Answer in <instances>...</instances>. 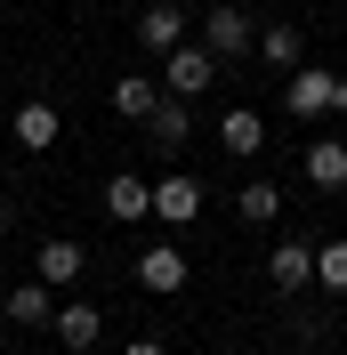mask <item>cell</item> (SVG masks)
<instances>
[{
  "label": "cell",
  "instance_id": "13",
  "mask_svg": "<svg viewBox=\"0 0 347 355\" xmlns=\"http://www.w3.org/2000/svg\"><path fill=\"white\" fill-rule=\"evenodd\" d=\"M299 170H307L315 194H339V186H347V146H339V137H315V146L299 154Z\"/></svg>",
  "mask_w": 347,
  "mask_h": 355
},
{
  "label": "cell",
  "instance_id": "9",
  "mask_svg": "<svg viewBox=\"0 0 347 355\" xmlns=\"http://www.w3.org/2000/svg\"><path fill=\"white\" fill-rule=\"evenodd\" d=\"M81 266H89V250L73 243V234H49V243L33 250V275H41L49 291H65V283H81Z\"/></svg>",
  "mask_w": 347,
  "mask_h": 355
},
{
  "label": "cell",
  "instance_id": "20",
  "mask_svg": "<svg viewBox=\"0 0 347 355\" xmlns=\"http://www.w3.org/2000/svg\"><path fill=\"white\" fill-rule=\"evenodd\" d=\"M121 355H170V347H162V339H130Z\"/></svg>",
  "mask_w": 347,
  "mask_h": 355
},
{
  "label": "cell",
  "instance_id": "18",
  "mask_svg": "<svg viewBox=\"0 0 347 355\" xmlns=\"http://www.w3.org/2000/svg\"><path fill=\"white\" fill-rule=\"evenodd\" d=\"M235 210H242L251 226H275V218H282V186H266V178H251V186L235 194Z\"/></svg>",
  "mask_w": 347,
  "mask_h": 355
},
{
  "label": "cell",
  "instance_id": "14",
  "mask_svg": "<svg viewBox=\"0 0 347 355\" xmlns=\"http://www.w3.org/2000/svg\"><path fill=\"white\" fill-rule=\"evenodd\" d=\"M49 331L65 339V355H89L97 339H105V315L89 307V299H73V307H57V323H49Z\"/></svg>",
  "mask_w": 347,
  "mask_h": 355
},
{
  "label": "cell",
  "instance_id": "17",
  "mask_svg": "<svg viewBox=\"0 0 347 355\" xmlns=\"http://www.w3.org/2000/svg\"><path fill=\"white\" fill-rule=\"evenodd\" d=\"M218 146H226V154H259V146H266V121L251 105H235L226 121H218Z\"/></svg>",
  "mask_w": 347,
  "mask_h": 355
},
{
  "label": "cell",
  "instance_id": "15",
  "mask_svg": "<svg viewBox=\"0 0 347 355\" xmlns=\"http://www.w3.org/2000/svg\"><path fill=\"white\" fill-rule=\"evenodd\" d=\"M162 97H170V89H162V81H146V73H121V81H113V113H121V121H146Z\"/></svg>",
  "mask_w": 347,
  "mask_h": 355
},
{
  "label": "cell",
  "instance_id": "11",
  "mask_svg": "<svg viewBox=\"0 0 347 355\" xmlns=\"http://www.w3.org/2000/svg\"><path fill=\"white\" fill-rule=\"evenodd\" d=\"M0 315H8L17 331H49V323H57V299H49V283L33 275V283H17L8 299H0Z\"/></svg>",
  "mask_w": 347,
  "mask_h": 355
},
{
  "label": "cell",
  "instance_id": "22",
  "mask_svg": "<svg viewBox=\"0 0 347 355\" xmlns=\"http://www.w3.org/2000/svg\"><path fill=\"white\" fill-rule=\"evenodd\" d=\"M0 234H8V202H0Z\"/></svg>",
  "mask_w": 347,
  "mask_h": 355
},
{
  "label": "cell",
  "instance_id": "19",
  "mask_svg": "<svg viewBox=\"0 0 347 355\" xmlns=\"http://www.w3.org/2000/svg\"><path fill=\"white\" fill-rule=\"evenodd\" d=\"M315 283L323 299H347V243H315Z\"/></svg>",
  "mask_w": 347,
  "mask_h": 355
},
{
  "label": "cell",
  "instance_id": "2",
  "mask_svg": "<svg viewBox=\"0 0 347 355\" xmlns=\"http://www.w3.org/2000/svg\"><path fill=\"white\" fill-rule=\"evenodd\" d=\"M218 73H226V65H218V57H210L202 41H178L170 57H162V89H170V97H202V89H210Z\"/></svg>",
  "mask_w": 347,
  "mask_h": 355
},
{
  "label": "cell",
  "instance_id": "8",
  "mask_svg": "<svg viewBox=\"0 0 347 355\" xmlns=\"http://www.w3.org/2000/svg\"><path fill=\"white\" fill-rule=\"evenodd\" d=\"M266 283H275L282 299H299V291L315 283V243H275L266 250Z\"/></svg>",
  "mask_w": 347,
  "mask_h": 355
},
{
  "label": "cell",
  "instance_id": "6",
  "mask_svg": "<svg viewBox=\"0 0 347 355\" xmlns=\"http://www.w3.org/2000/svg\"><path fill=\"white\" fill-rule=\"evenodd\" d=\"M153 218L162 226H194L202 218V178H186V170L153 178Z\"/></svg>",
  "mask_w": 347,
  "mask_h": 355
},
{
  "label": "cell",
  "instance_id": "7",
  "mask_svg": "<svg viewBox=\"0 0 347 355\" xmlns=\"http://www.w3.org/2000/svg\"><path fill=\"white\" fill-rule=\"evenodd\" d=\"M8 137H17L24 154H49V146L65 137V113L49 105V97H33V105H17V121H8Z\"/></svg>",
  "mask_w": 347,
  "mask_h": 355
},
{
  "label": "cell",
  "instance_id": "1",
  "mask_svg": "<svg viewBox=\"0 0 347 355\" xmlns=\"http://www.w3.org/2000/svg\"><path fill=\"white\" fill-rule=\"evenodd\" d=\"M202 49H210L218 65H235V57H251V49H259V17H251V8H235V0H218V8H202Z\"/></svg>",
  "mask_w": 347,
  "mask_h": 355
},
{
  "label": "cell",
  "instance_id": "10",
  "mask_svg": "<svg viewBox=\"0 0 347 355\" xmlns=\"http://www.w3.org/2000/svg\"><path fill=\"white\" fill-rule=\"evenodd\" d=\"M105 218H121V226L153 218V178H137V170H113V178H105Z\"/></svg>",
  "mask_w": 347,
  "mask_h": 355
},
{
  "label": "cell",
  "instance_id": "3",
  "mask_svg": "<svg viewBox=\"0 0 347 355\" xmlns=\"http://www.w3.org/2000/svg\"><path fill=\"white\" fill-rule=\"evenodd\" d=\"M178 41H194V33H186V8H178V0H137V49H146V57H170Z\"/></svg>",
  "mask_w": 347,
  "mask_h": 355
},
{
  "label": "cell",
  "instance_id": "16",
  "mask_svg": "<svg viewBox=\"0 0 347 355\" xmlns=\"http://www.w3.org/2000/svg\"><path fill=\"white\" fill-rule=\"evenodd\" d=\"M299 57H307L299 24H259V65H275V73H299Z\"/></svg>",
  "mask_w": 347,
  "mask_h": 355
},
{
  "label": "cell",
  "instance_id": "4",
  "mask_svg": "<svg viewBox=\"0 0 347 355\" xmlns=\"http://www.w3.org/2000/svg\"><path fill=\"white\" fill-rule=\"evenodd\" d=\"M186 283H194V266H186V250H178V243L137 250V291H153V299H178Z\"/></svg>",
  "mask_w": 347,
  "mask_h": 355
},
{
  "label": "cell",
  "instance_id": "5",
  "mask_svg": "<svg viewBox=\"0 0 347 355\" xmlns=\"http://www.w3.org/2000/svg\"><path fill=\"white\" fill-rule=\"evenodd\" d=\"M331 97H339V73H323V65H299V73H282V113L315 121V113H331Z\"/></svg>",
  "mask_w": 347,
  "mask_h": 355
},
{
  "label": "cell",
  "instance_id": "21",
  "mask_svg": "<svg viewBox=\"0 0 347 355\" xmlns=\"http://www.w3.org/2000/svg\"><path fill=\"white\" fill-rule=\"evenodd\" d=\"M331 113H347V81H339V97H331Z\"/></svg>",
  "mask_w": 347,
  "mask_h": 355
},
{
  "label": "cell",
  "instance_id": "23",
  "mask_svg": "<svg viewBox=\"0 0 347 355\" xmlns=\"http://www.w3.org/2000/svg\"><path fill=\"white\" fill-rule=\"evenodd\" d=\"M218 355H242V347H218Z\"/></svg>",
  "mask_w": 347,
  "mask_h": 355
},
{
  "label": "cell",
  "instance_id": "12",
  "mask_svg": "<svg viewBox=\"0 0 347 355\" xmlns=\"http://www.w3.org/2000/svg\"><path fill=\"white\" fill-rule=\"evenodd\" d=\"M146 137L162 146V154H178V146L194 137V97H162V105L146 113Z\"/></svg>",
  "mask_w": 347,
  "mask_h": 355
}]
</instances>
